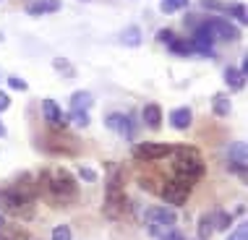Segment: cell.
<instances>
[{
    "instance_id": "1",
    "label": "cell",
    "mask_w": 248,
    "mask_h": 240,
    "mask_svg": "<svg viewBox=\"0 0 248 240\" xmlns=\"http://www.w3.org/2000/svg\"><path fill=\"white\" fill-rule=\"evenodd\" d=\"M37 180L24 172L13 180L11 185L0 188V214H11V217H26L29 219L34 214V204H37Z\"/></svg>"
},
{
    "instance_id": "2",
    "label": "cell",
    "mask_w": 248,
    "mask_h": 240,
    "mask_svg": "<svg viewBox=\"0 0 248 240\" xmlns=\"http://www.w3.org/2000/svg\"><path fill=\"white\" fill-rule=\"evenodd\" d=\"M37 193L50 206H68L78 198V183L65 167L42 170L37 178Z\"/></svg>"
},
{
    "instance_id": "3",
    "label": "cell",
    "mask_w": 248,
    "mask_h": 240,
    "mask_svg": "<svg viewBox=\"0 0 248 240\" xmlns=\"http://www.w3.org/2000/svg\"><path fill=\"white\" fill-rule=\"evenodd\" d=\"M170 157H172V178L170 180L193 188L196 180L204 175V170H206L201 151L191 144H172V154Z\"/></svg>"
},
{
    "instance_id": "4",
    "label": "cell",
    "mask_w": 248,
    "mask_h": 240,
    "mask_svg": "<svg viewBox=\"0 0 248 240\" xmlns=\"http://www.w3.org/2000/svg\"><path fill=\"white\" fill-rule=\"evenodd\" d=\"M105 214L110 219H131V198L123 191V170L120 165L110 162L107 165V191H105Z\"/></svg>"
},
{
    "instance_id": "5",
    "label": "cell",
    "mask_w": 248,
    "mask_h": 240,
    "mask_svg": "<svg viewBox=\"0 0 248 240\" xmlns=\"http://www.w3.org/2000/svg\"><path fill=\"white\" fill-rule=\"evenodd\" d=\"M39 149L50 154H78L81 141L65 133V128H50V133L39 141Z\"/></svg>"
},
{
    "instance_id": "6",
    "label": "cell",
    "mask_w": 248,
    "mask_h": 240,
    "mask_svg": "<svg viewBox=\"0 0 248 240\" xmlns=\"http://www.w3.org/2000/svg\"><path fill=\"white\" fill-rule=\"evenodd\" d=\"M206 26V31L212 34L214 42H238L240 39V29L238 26H232V21H225V18H217V16H212V18H206V21H201Z\"/></svg>"
},
{
    "instance_id": "7",
    "label": "cell",
    "mask_w": 248,
    "mask_h": 240,
    "mask_svg": "<svg viewBox=\"0 0 248 240\" xmlns=\"http://www.w3.org/2000/svg\"><path fill=\"white\" fill-rule=\"evenodd\" d=\"M172 154V144H152V141H144V144H136L133 146V157L141 159V162H162Z\"/></svg>"
},
{
    "instance_id": "8",
    "label": "cell",
    "mask_w": 248,
    "mask_h": 240,
    "mask_svg": "<svg viewBox=\"0 0 248 240\" xmlns=\"http://www.w3.org/2000/svg\"><path fill=\"white\" fill-rule=\"evenodd\" d=\"M159 196H162L170 206H183L186 201H188V196H191V188L183 185V183L170 180V183H165L162 188H159Z\"/></svg>"
},
{
    "instance_id": "9",
    "label": "cell",
    "mask_w": 248,
    "mask_h": 240,
    "mask_svg": "<svg viewBox=\"0 0 248 240\" xmlns=\"http://www.w3.org/2000/svg\"><path fill=\"white\" fill-rule=\"evenodd\" d=\"M105 125H107L110 131L120 133V136H125V138H133V136H136L133 118L125 115V112H110V115H105Z\"/></svg>"
},
{
    "instance_id": "10",
    "label": "cell",
    "mask_w": 248,
    "mask_h": 240,
    "mask_svg": "<svg viewBox=\"0 0 248 240\" xmlns=\"http://www.w3.org/2000/svg\"><path fill=\"white\" fill-rule=\"evenodd\" d=\"M42 115L50 123V128H68V118H65V112L60 110L55 99H45L42 102Z\"/></svg>"
},
{
    "instance_id": "11",
    "label": "cell",
    "mask_w": 248,
    "mask_h": 240,
    "mask_svg": "<svg viewBox=\"0 0 248 240\" xmlns=\"http://www.w3.org/2000/svg\"><path fill=\"white\" fill-rule=\"evenodd\" d=\"M146 222L152 225H159V227H172L178 222V214L167 206H149L146 209Z\"/></svg>"
},
{
    "instance_id": "12",
    "label": "cell",
    "mask_w": 248,
    "mask_h": 240,
    "mask_svg": "<svg viewBox=\"0 0 248 240\" xmlns=\"http://www.w3.org/2000/svg\"><path fill=\"white\" fill-rule=\"evenodd\" d=\"M227 162H230V170H232V172H238L240 178H246L248 162H246V144H243V141L232 144L230 149H227Z\"/></svg>"
},
{
    "instance_id": "13",
    "label": "cell",
    "mask_w": 248,
    "mask_h": 240,
    "mask_svg": "<svg viewBox=\"0 0 248 240\" xmlns=\"http://www.w3.org/2000/svg\"><path fill=\"white\" fill-rule=\"evenodd\" d=\"M60 11V0H29L26 3V13L29 16H47V13Z\"/></svg>"
},
{
    "instance_id": "14",
    "label": "cell",
    "mask_w": 248,
    "mask_h": 240,
    "mask_svg": "<svg viewBox=\"0 0 248 240\" xmlns=\"http://www.w3.org/2000/svg\"><path fill=\"white\" fill-rule=\"evenodd\" d=\"M191 123H193V112H191V107H178V110L170 112V125H172V128L188 131Z\"/></svg>"
},
{
    "instance_id": "15",
    "label": "cell",
    "mask_w": 248,
    "mask_h": 240,
    "mask_svg": "<svg viewBox=\"0 0 248 240\" xmlns=\"http://www.w3.org/2000/svg\"><path fill=\"white\" fill-rule=\"evenodd\" d=\"M141 120H144V125H149V128H162V110H159V105H144V110H141Z\"/></svg>"
},
{
    "instance_id": "16",
    "label": "cell",
    "mask_w": 248,
    "mask_h": 240,
    "mask_svg": "<svg viewBox=\"0 0 248 240\" xmlns=\"http://www.w3.org/2000/svg\"><path fill=\"white\" fill-rule=\"evenodd\" d=\"M222 76H225V84L230 86L232 91H240L246 86V73L240 71V68H232V65H230V68H225Z\"/></svg>"
},
{
    "instance_id": "17",
    "label": "cell",
    "mask_w": 248,
    "mask_h": 240,
    "mask_svg": "<svg viewBox=\"0 0 248 240\" xmlns=\"http://www.w3.org/2000/svg\"><path fill=\"white\" fill-rule=\"evenodd\" d=\"M212 110H214V115H219V118H227V115L232 112L230 97H227V94H214V97H212Z\"/></svg>"
},
{
    "instance_id": "18",
    "label": "cell",
    "mask_w": 248,
    "mask_h": 240,
    "mask_svg": "<svg viewBox=\"0 0 248 240\" xmlns=\"http://www.w3.org/2000/svg\"><path fill=\"white\" fill-rule=\"evenodd\" d=\"M196 230H199V240H209V238H212V232H214V219H212V211H206V214H201V217H199Z\"/></svg>"
},
{
    "instance_id": "19",
    "label": "cell",
    "mask_w": 248,
    "mask_h": 240,
    "mask_svg": "<svg viewBox=\"0 0 248 240\" xmlns=\"http://www.w3.org/2000/svg\"><path fill=\"white\" fill-rule=\"evenodd\" d=\"M92 102H94V97L89 91H73L71 94V110H89Z\"/></svg>"
},
{
    "instance_id": "20",
    "label": "cell",
    "mask_w": 248,
    "mask_h": 240,
    "mask_svg": "<svg viewBox=\"0 0 248 240\" xmlns=\"http://www.w3.org/2000/svg\"><path fill=\"white\" fill-rule=\"evenodd\" d=\"M120 42L128 45V47H139V45H141V31H139V26H128V29H123Z\"/></svg>"
},
{
    "instance_id": "21",
    "label": "cell",
    "mask_w": 248,
    "mask_h": 240,
    "mask_svg": "<svg viewBox=\"0 0 248 240\" xmlns=\"http://www.w3.org/2000/svg\"><path fill=\"white\" fill-rule=\"evenodd\" d=\"M65 118H68V123H73L76 128H86V125H92L89 110H71V115H65Z\"/></svg>"
},
{
    "instance_id": "22",
    "label": "cell",
    "mask_w": 248,
    "mask_h": 240,
    "mask_svg": "<svg viewBox=\"0 0 248 240\" xmlns=\"http://www.w3.org/2000/svg\"><path fill=\"white\" fill-rule=\"evenodd\" d=\"M227 13H230V16L235 18V21H238L240 26H246V24H248V13H246V3H240V0H238V3H230V5H227Z\"/></svg>"
},
{
    "instance_id": "23",
    "label": "cell",
    "mask_w": 248,
    "mask_h": 240,
    "mask_svg": "<svg viewBox=\"0 0 248 240\" xmlns=\"http://www.w3.org/2000/svg\"><path fill=\"white\" fill-rule=\"evenodd\" d=\"M212 219H214V232H217V230H227V227H230V222H232V217L227 214V211H222V209H212Z\"/></svg>"
},
{
    "instance_id": "24",
    "label": "cell",
    "mask_w": 248,
    "mask_h": 240,
    "mask_svg": "<svg viewBox=\"0 0 248 240\" xmlns=\"http://www.w3.org/2000/svg\"><path fill=\"white\" fill-rule=\"evenodd\" d=\"M167 50L170 52H175V55H193V50H191V42L188 39H172L170 45H167Z\"/></svg>"
},
{
    "instance_id": "25",
    "label": "cell",
    "mask_w": 248,
    "mask_h": 240,
    "mask_svg": "<svg viewBox=\"0 0 248 240\" xmlns=\"http://www.w3.org/2000/svg\"><path fill=\"white\" fill-rule=\"evenodd\" d=\"M52 68H55L60 76H68V78L76 76V71H73L71 60H65V58H55V60H52Z\"/></svg>"
},
{
    "instance_id": "26",
    "label": "cell",
    "mask_w": 248,
    "mask_h": 240,
    "mask_svg": "<svg viewBox=\"0 0 248 240\" xmlns=\"http://www.w3.org/2000/svg\"><path fill=\"white\" fill-rule=\"evenodd\" d=\"M188 5V0H162L159 3V11L162 13H175V11H183Z\"/></svg>"
},
{
    "instance_id": "27",
    "label": "cell",
    "mask_w": 248,
    "mask_h": 240,
    "mask_svg": "<svg viewBox=\"0 0 248 240\" xmlns=\"http://www.w3.org/2000/svg\"><path fill=\"white\" fill-rule=\"evenodd\" d=\"M52 240H73V232L68 225H58L55 230H52Z\"/></svg>"
},
{
    "instance_id": "28",
    "label": "cell",
    "mask_w": 248,
    "mask_h": 240,
    "mask_svg": "<svg viewBox=\"0 0 248 240\" xmlns=\"http://www.w3.org/2000/svg\"><path fill=\"white\" fill-rule=\"evenodd\" d=\"M227 5L230 3H219V0H201V8H209L217 13H227Z\"/></svg>"
},
{
    "instance_id": "29",
    "label": "cell",
    "mask_w": 248,
    "mask_h": 240,
    "mask_svg": "<svg viewBox=\"0 0 248 240\" xmlns=\"http://www.w3.org/2000/svg\"><path fill=\"white\" fill-rule=\"evenodd\" d=\"M0 240H26V230H0Z\"/></svg>"
},
{
    "instance_id": "30",
    "label": "cell",
    "mask_w": 248,
    "mask_h": 240,
    "mask_svg": "<svg viewBox=\"0 0 248 240\" xmlns=\"http://www.w3.org/2000/svg\"><path fill=\"white\" fill-rule=\"evenodd\" d=\"M227 240H248V227H246V222H240L235 230L227 235Z\"/></svg>"
},
{
    "instance_id": "31",
    "label": "cell",
    "mask_w": 248,
    "mask_h": 240,
    "mask_svg": "<svg viewBox=\"0 0 248 240\" xmlns=\"http://www.w3.org/2000/svg\"><path fill=\"white\" fill-rule=\"evenodd\" d=\"M172 39H175V31H172V29H159V31H157V42L165 45V47L172 42Z\"/></svg>"
},
{
    "instance_id": "32",
    "label": "cell",
    "mask_w": 248,
    "mask_h": 240,
    "mask_svg": "<svg viewBox=\"0 0 248 240\" xmlns=\"http://www.w3.org/2000/svg\"><path fill=\"white\" fill-rule=\"evenodd\" d=\"M8 86H11L13 91H26V89H29V84H26L24 78H18V76H11L8 78Z\"/></svg>"
},
{
    "instance_id": "33",
    "label": "cell",
    "mask_w": 248,
    "mask_h": 240,
    "mask_svg": "<svg viewBox=\"0 0 248 240\" xmlns=\"http://www.w3.org/2000/svg\"><path fill=\"white\" fill-rule=\"evenodd\" d=\"M159 240H188V238H186L180 230H175V225H172V227L167 230L165 235H159Z\"/></svg>"
},
{
    "instance_id": "34",
    "label": "cell",
    "mask_w": 248,
    "mask_h": 240,
    "mask_svg": "<svg viewBox=\"0 0 248 240\" xmlns=\"http://www.w3.org/2000/svg\"><path fill=\"white\" fill-rule=\"evenodd\" d=\"M78 178H81V180H89V183H94V180H97V172L92 170V167H81V170H78Z\"/></svg>"
},
{
    "instance_id": "35",
    "label": "cell",
    "mask_w": 248,
    "mask_h": 240,
    "mask_svg": "<svg viewBox=\"0 0 248 240\" xmlns=\"http://www.w3.org/2000/svg\"><path fill=\"white\" fill-rule=\"evenodd\" d=\"M8 107H11V97L5 91H0V112H5Z\"/></svg>"
},
{
    "instance_id": "36",
    "label": "cell",
    "mask_w": 248,
    "mask_h": 240,
    "mask_svg": "<svg viewBox=\"0 0 248 240\" xmlns=\"http://www.w3.org/2000/svg\"><path fill=\"white\" fill-rule=\"evenodd\" d=\"M5 136V125H3V120H0V138Z\"/></svg>"
},
{
    "instance_id": "37",
    "label": "cell",
    "mask_w": 248,
    "mask_h": 240,
    "mask_svg": "<svg viewBox=\"0 0 248 240\" xmlns=\"http://www.w3.org/2000/svg\"><path fill=\"white\" fill-rule=\"evenodd\" d=\"M3 225H5V217H3V214H0V227H3Z\"/></svg>"
},
{
    "instance_id": "38",
    "label": "cell",
    "mask_w": 248,
    "mask_h": 240,
    "mask_svg": "<svg viewBox=\"0 0 248 240\" xmlns=\"http://www.w3.org/2000/svg\"><path fill=\"white\" fill-rule=\"evenodd\" d=\"M0 39H3V34H0Z\"/></svg>"
},
{
    "instance_id": "39",
    "label": "cell",
    "mask_w": 248,
    "mask_h": 240,
    "mask_svg": "<svg viewBox=\"0 0 248 240\" xmlns=\"http://www.w3.org/2000/svg\"><path fill=\"white\" fill-rule=\"evenodd\" d=\"M84 3H86V0H84Z\"/></svg>"
},
{
    "instance_id": "40",
    "label": "cell",
    "mask_w": 248,
    "mask_h": 240,
    "mask_svg": "<svg viewBox=\"0 0 248 240\" xmlns=\"http://www.w3.org/2000/svg\"><path fill=\"white\" fill-rule=\"evenodd\" d=\"M196 240H199V238H196Z\"/></svg>"
}]
</instances>
